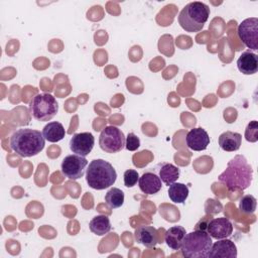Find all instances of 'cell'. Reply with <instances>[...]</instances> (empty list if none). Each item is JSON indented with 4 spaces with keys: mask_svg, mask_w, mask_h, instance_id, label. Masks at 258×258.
<instances>
[{
    "mask_svg": "<svg viewBox=\"0 0 258 258\" xmlns=\"http://www.w3.org/2000/svg\"><path fill=\"white\" fill-rule=\"evenodd\" d=\"M105 202L110 209L120 208L124 203V192L118 187H112L105 195Z\"/></svg>",
    "mask_w": 258,
    "mask_h": 258,
    "instance_id": "23",
    "label": "cell"
},
{
    "mask_svg": "<svg viewBox=\"0 0 258 258\" xmlns=\"http://www.w3.org/2000/svg\"><path fill=\"white\" fill-rule=\"evenodd\" d=\"M125 135L116 126H106L100 133L99 145L107 153H116L125 147Z\"/></svg>",
    "mask_w": 258,
    "mask_h": 258,
    "instance_id": "7",
    "label": "cell"
},
{
    "mask_svg": "<svg viewBox=\"0 0 258 258\" xmlns=\"http://www.w3.org/2000/svg\"><path fill=\"white\" fill-rule=\"evenodd\" d=\"M117 172L113 165L104 159H94L86 169V181L94 189H105L115 183Z\"/></svg>",
    "mask_w": 258,
    "mask_h": 258,
    "instance_id": "3",
    "label": "cell"
},
{
    "mask_svg": "<svg viewBox=\"0 0 258 258\" xmlns=\"http://www.w3.org/2000/svg\"><path fill=\"white\" fill-rule=\"evenodd\" d=\"M140 146V139L133 132L128 133L125 139V148L129 151H135Z\"/></svg>",
    "mask_w": 258,
    "mask_h": 258,
    "instance_id": "27",
    "label": "cell"
},
{
    "mask_svg": "<svg viewBox=\"0 0 258 258\" xmlns=\"http://www.w3.org/2000/svg\"><path fill=\"white\" fill-rule=\"evenodd\" d=\"M240 40L250 49H258V18L250 17L243 20L237 29Z\"/></svg>",
    "mask_w": 258,
    "mask_h": 258,
    "instance_id": "8",
    "label": "cell"
},
{
    "mask_svg": "<svg viewBox=\"0 0 258 258\" xmlns=\"http://www.w3.org/2000/svg\"><path fill=\"white\" fill-rule=\"evenodd\" d=\"M123 177H124V184H125V186L132 187V186H134L137 183V181L139 179V174L134 169H127L124 172Z\"/></svg>",
    "mask_w": 258,
    "mask_h": 258,
    "instance_id": "26",
    "label": "cell"
},
{
    "mask_svg": "<svg viewBox=\"0 0 258 258\" xmlns=\"http://www.w3.org/2000/svg\"><path fill=\"white\" fill-rule=\"evenodd\" d=\"M207 232L214 239H225L231 236L233 225L227 218H215L208 223Z\"/></svg>",
    "mask_w": 258,
    "mask_h": 258,
    "instance_id": "11",
    "label": "cell"
},
{
    "mask_svg": "<svg viewBox=\"0 0 258 258\" xmlns=\"http://www.w3.org/2000/svg\"><path fill=\"white\" fill-rule=\"evenodd\" d=\"M134 238L137 243L146 248L154 247L158 242V232L153 226H141L135 230Z\"/></svg>",
    "mask_w": 258,
    "mask_h": 258,
    "instance_id": "14",
    "label": "cell"
},
{
    "mask_svg": "<svg viewBox=\"0 0 258 258\" xmlns=\"http://www.w3.org/2000/svg\"><path fill=\"white\" fill-rule=\"evenodd\" d=\"M58 111L55 98L47 93L35 95L29 102L30 115L37 121H49Z\"/></svg>",
    "mask_w": 258,
    "mask_h": 258,
    "instance_id": "6",
    "label": "cell"
},
{
    "mask_svg": "<svg viewBox=\"0 0 258 258\" xmlns=\"http://www.w3.org/2000/svg\"><path fill=\"white\" fill-rule=\"evenodd\" d=\"M185 142L189 149L194 151H202L207 149L208 145L210 144V136L202 127L194 128L187 132Z\"/></svg>",
    "mask_w": 258,
    "mask_h": 258,
    "instance_id": "12",
    "label": "cell"
},
{
    "mask_svg": "<svg viewBox=\"0 0 258 258\" xmlns=\"http://www.w3.org/2000/svg\"><path fill=\"white\" fill-rule=\"evenodd\" d=\"M253 169L245 156L238 154L227 164L226 169L219 175V180L227 186L230 191L244 190L252 182Z\"/></svg>",
    "mask_w": 258,
    "mask_h": 258,
    "instance_id": "1",
    "label": "cell"
},
{
    "mask_svg": "<svg viewBox=\"0 0 258 258\" xmlns=\"http://www.w3.org/2000/svg\"><path fill=\"white\" fill-rule=\"evenodd\" d=\"M95 144V138L90 132L76 133L70 140V149L78 155L87 156L92 151Z\"/></svg>",
    "mask_w": 258,
    "mask_h": 258,
    "instance_id": "10",
    "label": "cell"
},
{
    "mask_svg": "<svg viewBox=\"0 0 258 258\" xmlns=\"http://www.w3.org/2000/svg\"><path fill=\"white\" fill-rule=\"evenodd\" d=\"M45 139L42 132L31 128L17 129L10 137V147L21 157L35 156L42 151Z\"/></svg>",
    "mask_w": 258,
    "mask_h": 258,
    "instance_id": "2",
    "label": "cell"
},
{
    "mask_svg": "<svg viewBox=\"0 0 258 258\" xmlns=\"http://www.w3.org/2000/svg\"><path fill=\"white\" fill-rule=\"evenodd\" d=\"M89 228L92 233L98 236H104L105 234L109 233L111 230V222L110 219L105 215H98L94 217L90 224Z\"/></svg>",
    "mask_w": 258,
    "mask_h": 258,
    "instance_id": "20",
    "label": "cell"
},
{
    "mask_svg": "<svg viewBox=\"0 0 258 258\" xmlns=\"http://www.w3.org/2000/svg\"><path fill=\"white\" fill-rule=\"evenodd\" d=\"M186 232L185 229L181 226H172L168 230H166L164 234V241L166 245L171 250H179L182 245L183 238Z\"/></svg>",
    "mask_w": 258,
    "mask_h": 258,
    "instance_id": "17",
    "label": "cell"
},
{
    "mask_svg": "<svg viewBox=\"0 0 258 258\" xmlns=\"http://www.w3.org/2000/svg\"><path fill=\"white\" fill-rule=\"evenodd\" d=\"M257 201L252 195H245L240 199L239 210L245 214H253L256 211Z\"/></svg>",
    "mask_w": 258,
    "mask_h": 258,
    "instance_id": "24",
    "label": "cell"
},
{
    "mask_svg": "<svg viewBox=\"0 0 258 258\" xmlns=\"http://www.w3.org/2000/svg\"><path fill=\"white\" fill-rule=\"evenodd\" d=\"M210 16V7L200 1L186 4L178 14L177 20L181 28L187 32H199Z\"/></svg>",
    "mask_w": 258,
    "mask_h": 258,
    "instance_id": "4",
    "label": "cell"
},
{
    "mask_svg": "<svg viewBox=\"0 0 258 258\" xmlns=\"http://www.w3.org/2000/svg\"><path fill=\"white\" fill-rule=\"evenodd\" d=\"M42 134H43V137L45 140L54 143V142L61 140L64 137L66 131H64V128L61 123L52 121V122L47 123L43 127Z\"/></svg>",
    "mask_w": 258,
    "mask_h": 258,
    "instance_id": "19",
    "label": "cell"
},
{
    "mask_svg": "<svg viewBox=\"0 0 258 258\" xmlns=\"http://www.w3.org/2000/svg\"><path fill=\"white\" fill-rule=\"evenodd\" d=\"M87 165L88 160L84 156L78 154H70L62 159L60 169L66 177L76 180L85 174Z\"/></svg>",
    "mask_w": 258,
    "mask_h": 258,
    "instance_id": "9",
    "label": "cell"
},
{
    "mask_svg": "<svg viewBox=\"0 0 258 258\" xmlns=\"http://www.w3.org/2000/svg\"><path fill=\"white\" fill-rule=\"evenodd\" d=\"M159 177L165 185H170L179 177V168L171 163H162L159 168Z\"/></svg>",
    "mask_w": 258,
    "mask_h": 258,
    "instance_id": "21",
    "label": "cell"
},
{
    "mask_svg": "<svg viewBox=\"0 0 258 258\" xmlns=\"http://www.w3.org/2000/svg\"><path fill=\"white\" fill-rule=\"evenodd\" d=\"M161 182L162 181L160 177L151 171L144 172L138 179L139 188L141 189L142 192L146 195L157 194L161 189V186H162Z\"/></svg>",
    "mask_w": 258,
    "mask_h": 258,
    "instance_id": "15",
    "label": "cell"
},
{
    "mask_svg": "<svg viewBox=\"0 0 258 258\" xmlns=\"http://www.w3.org/2000/svg\"><path fill=\"white\" fill-rule=\"evenodd\" d=\"M212 244V237L207 231L195 230L185 234L180 248L181 254L185 258H207Z\"/></svg>",
    "mask_w": 258,
    "mask_h": 258,
    "instance_id": "5",
    "label": "cell"
},
{
    "mask_svg": "<svg viewBox=\"0 0 258 258\" xmlns=\"http://www.w3.org/2000/svg\"><path fill=\"white\" fill-rule=\"evenodd\" d=\"M238 70L244 75H254L258 71V56L251 50L241 53L237 60Z\"/></svg>",
    "mask_w": 258,
    "mask_h": 258,
    "instance_id": "16",
    "label": "cell"
},
{
    "mask_svg": "<svg viewBox=\"0 0 258 258\" xmlns=\"http://www.w3.org/2000/svg\"><path fill=\"white\" fill-rule=\"evenodd\" d=\"M245 138L247 141L256 142L258 140V123L257 121H251L245 131Z\"/></svg>",
    "mask_w": 258,
    "mask_h": 258,
    "instance_id": "25",
    "label": "cell"
},
{
    "mask_svg": "<svg viewBox=\"0 0 258 258\" xmlns=\"http://www.w3.org/2000/svg\"><path fill=\"white\" fill-rule=\"evenodd\" d=\"M209 258H236L237 247L234 242L229 239H220L212 244L211 250L208 254Z\"/></svg>",
    "mask_w": 258,
    "mask_h": 258,
    "instance_id": "13",
    "label": "cell"
},
{
    "mask_svg": "<svg viewBox=\"0 0 258 258\" xmlns=\"http://www.w3.org/2000/svg\"><path fill=\"white\" fill-rule=\"evenodd\" d=\"M242 143V135L237 132L226 131L219 136V145L224 151H237Z\"/></svg>",
    "mask_w": 258,
    "mask_h": 258,
    "instance_id": "18",
    "label": "cell"
},
{
    "mask_svg": "<svg viewBox=\"0 0 258 258\" xmlns=\"http://www.w3.org/2000/svg\"><path fill=\"white\" fill-rule=\"evenodd\" d=\"M168 197L175 204H182L188 197V187L181 182H173L168 186Z\"/></svg>",
    "mask_w": 258,
    "mask_h": 258,
    "instance_id": "22",
    "label": "cell"
}]
</instances>
